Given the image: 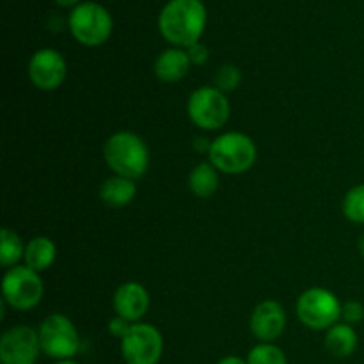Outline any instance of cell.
Returning <instances> with one entry per match:
<instances>
[{"instance_id": "cell-1", "label": "cell", "mask_w": 364, "mask_h": 364, "mask_svg": "<svg viewBox=\"0 0 364 364\" xmlns=\"http://www.w3.org/2000/svg\"><path fill=\"white\" fill-rule=\"evenodd\" d=\"M159 27L167 41L188 48L199 43L205 32V6L201 0H171L160 13Z\"/></svg>"}, {"instance_id": "cell-2", "label": "cell", "mask_w": 364, "mask_h": 364, "mask_svg": "<svg viewBox=\"0 0 364 364\" xmlns=\"http://www.w3.org/2000/svg\"><path fill=\"white\" fill-rule=\"evenodd\" d=\"M103 156L116 176L135 181L148 173L149 149L134 132H117L110 135L103 148Z\"/></svg>"}, {"instance_id": "cell-3", "label": "cell", "mask_w": 364, "mask_h": 364, "mask_svg": "<svg viewBox=\"0 0 364 364\" xmlns=\"http://www.w3.org/2000/svg\"><path fill=\"white\" fill-rule=\"evenodd\" d=\"M210 164L226 174H242L251 169L258 156L255 141L240 132H228L212 141Z\"/></svg>"}, {"instance_id": "cell-4", "label": "cell", "mask_w": 364, "mask_h": 364, "mask_svg": "<svg viewBox=\"0 0 364 364\" xmlns=\"http://www.w3.org/2000/svg\"><path fill=\"white\" fill-rule=\"evenodd\" d=\"M41 350L48 358L64 361L73 359L80 350V336L75 323L66 315L53 313L46 316L38 329Z\"/></svg>"}, {"instance_id": "cell-5", "label": "cell", "mask_w": 364, "mask_h": 364, "mask_svg": "<svg viewBox=\"0 0 364 364\" xmlns=\"http://www.w3.org/2000/svg\"><path fill=\"white\" fill-rule=\"evenodd\" d=\"M341 308L336 295L326 288H309L299 297L297 316L308 329L327 331L341 318Z\"/></svg>"}, {"instance_id": "cell-6", "label": "cell", "mask_w": 364, "mask_h": 364, "mask_svg": "<svg viewBox=\"0 0 364 364\" xmlns=\"http://www.w3.org/2000/svg\"><path fill=\"white\" fill-rule=\"evenodd\" d=\"M188 117L203 130H219L230 119L231 107L226 95L213 85L196 89L187 103Z\"/></svg>"}, {"instance_id": "cell-7", "label": "cell", "mask_w": 364, "mask_h": 364, "mask_svg": "<svg viewBox=\"0 0 364 364\" xmlns=\"http://www.w3.org/2000/svg\"><path fill=\"white\" fill-rule=\"evenodd\" d=\"M45 287L39 272L25 267H13L2 279L4 301L18 311H28L41 302Z\"/></svg>"}, {"instance_id": "cell-8", "label": "cell", "mask_w": 364, "mask_h": 364, "mask_svg": "<svg viewBox=\"0 0 364 364\" xmlns=\"http://www.w3.org/2000/svg\"><path fill=\"white\" fill-rule=\"evenodd\" d=\"M70 28L78 43L85 46H98L109 39L112 32V18L100 4L85 2L71 11Z\"/></svg>"}, {"instance_id": "cell-9", "label": "cell", "mask_w": 364, "mask_h": 364, "mask_svg": "<svg viewBox=\"0 0 364 364\" xmlns=\"http://www.w3.org/2000/svg\"><path fill=\"white\" fill-rule=\"evenodd\" d=\"M121 354L127 364H159L164 354V338L151 323H132L121 340Z\"/></svg>"}, {"instance_id": "cell-10", "label": "cell", "mask_w": 364, "mask_h": 364, "mask_svg": "<svg viewBox=\"0 0 364 364\" xmlns=\"http://www.w3.org/2000/svg\"><path fill=\"white\" fill-rule=\"evenodd\" d=\"M41 343L39 334L28 326H14L0 338V363L34 364L38 361Z\"/></svg>"}, {"instance_id": "cell-11", "label": "cell", "mask_w": 364, "mask_h": 364, "mask_svg": "<svg viewBox=\"0 0 364 364\" xmlns=\"http://www.w3.org/2000/svg\"><path fill=\"white\" fill-rule=\"evenodd\" d=\"M66 60L57 50H38L28 60V78L41 91H53L60 87L66 78Z\"/></svg>"}, {"instance_id": "cell-12", "label": "cell", "mask_w": 364, "mask_h": 364, "mask_svg": "<svg viewBox=\"0 0 364 364\" xmlns=\"http://www.w3.org/2000/svg\"><path fill=\"white\" fill-rule=\"evenodd\" d=\"M251 333L262 343H272L284 333L287 313L283 306L276 301H263L255 308L251 315Z\"/></svg>"}, {"instance_id": "cell-13", "label": "cell", "mask_w": 364, "mask_h": 364, "mask_svg": "<svg viewBox=\"0 0 364 364\" xmlns=\"http://www.w3.org/2000/svg\"><path fill=\"white\" fill-rule=\"evenodd\" d=\"M112 304L117 316L128 320L130 323H137L148 311L149 294L142 284L130 281V283H124L117 288Z\"/></svg>"}, {"instance_id": "cell-14", "label": "cell", "mask_w": 364, "mask_h": 364, "mask_svg": "<svg viewBox=\"0 0 364 364\" xmlns=\"http://www.w3.org/2000/svg\"><path fill=\"white\" fill-rule=\"evenodd\" d=\"M191 59L185 50L171 48L160 53L155 60V75L162 82L174 84L180 82L191 70Z\"/></svg>"}, {"instance_id": "cell-15", "label": "cell", "mask_w": 364, "mask_h": 364, "mask_svg": "<svg viewBox=\"0 0 364 364\" xmlns=\"http://www.w3.org/2000/svg\"><path fill=\"white\" fill-rule=\"evenodd\" d=\"M135 194H137L135 181L123 176L109 178V180L103 181L102 188H100V199L110 208L127 206L128 203L134 201Z\"/></svg>"}, {"instance_id": "cell-16", "label": "cell", "mask_w": 364, "mask_h": 364, "mask_svg": "<svg viewBox=\"0 0 364 364\" xmlns=\"http://www.w3.org/2000/svg\"><path fill=\"white\" fill-rule=\"evenodd\" d=\"M57 258V247L50 238L34 237L25 245V265L36 272L50 269Z\"/></svg>"}, {"instance_id": "cell-17", "label": "cell", "mask_w": 364, "mask_h": 364, "mask_svg": "<svg viewBox=\"0 0 364 364\" xmlns=\"http://www.w3.org/2000/svg\"><path fill=\"white\" fill-rule=\"evenodd\" d=\"M326 348L334 358H348L358 348V333L350 323H340L327 329Z\"/></svg>"}, {"instance_id": "cell-18", "label": "cell", "mask_w": 364, "mask_h": 364, "mask_svg": "<svg viewBox=\"0 0 364 364\" xmlns=\"http://www.w3.org/2000/svg\"><path fill=\"white\" fill-rule=\"evenodd\" d=\"M188 187H191L192 194L203 199L215 194L219 188V174H217L215 167L210 162L198 164L188 176Z\"/></svg>"}, {"instance_id": "cell-19", "label": "cell", "mask_w": 364, "mask_h": 364, "mask_svg": "<svg viewBox=\"0 0 364 364\" xmlns=\"http://www.w3.org/2000/svg\"><path fill=\"white\" fill-rule=\"evenodd\" d=\"M25 256V245L21 238L9 228H2L0 231V263L4 267H16Z\"/></svg>"}, {"instance_id": "cell-20", "label": "cell", "mask_w": 364, "mask_h": 364, "mask_svg": "<svg viewBox=\"0 0 364 364\" xmlns=\"http://www.w3.org/2000/svg\"><path fill=\"white\" fill-rule=\"evenodd\" d=\"M343 215L350 223L364 224V183L355 185L343 199Z\"/></svg>"}, {"instance_id": "cell-21", "label": "cell", "mask_w": 364, "mask_h": 364, "mask_svg": "<svg viewBox=\"0 0 364 364\" xmlns=\"http://www.w3.org/2000/svg\"><path fill=\"white\" fill-rule=\"evenodd\" d=\"M247 364H288V359L274 343H259L249 352Z\"/></svg>"}, {"instance_id": "cell-22", "label": "cell", "mask_w": 364, "mask_h": 364, "mask_svg": "<svg viewBox=\"0 0 364 364\" xmlns=\"http://www.w3.org/2000/svg\"><path fill=\"white\" fill-rule=\"evenodd\" d=\"M242 80V73L235 64H224L215 73V87L223 92L235 91Z\"/></svg>"}, {"instance_id": "cell-23", "label": "cell", "mask_w": 364, "mask_h": 364, "mask_svg": "<svg viewBox=\"0 0 364 364\" xmlns=\"http://www.w3.org/2000/svg\"><path fill=\"white\" fill-rule=\"evenodd\" d=\"M341 318L345 320V323H359L364 318V306L358 301H348L345 302L343 308H341Z\"/></svg>"}, {"instance_id": "cell-24", "label": "cell", "mask_w": 364, "mask_h": 364, "mask_svg": "<svg viewBox=\"0 0 364 364\" xmlns=\"http://www.w3.org/2000/svg\"><path fill=\"white\" fill-rule=\"evenodd\" d=\"M130 327H132V323L128 322V320L121 318V316H116V318H112L109 322V333L112 334V336L123 340V338L127 336L128 331H130Z\"/></svg>"}, {"instance_id": "cell-25", "label": "cell", "mask_w": 364, "mask_h": 364, "mask_svg": "<svg viewBox=\"0 0 364 364\" xmlns=\"http://www.w3.org/2000/svg\"><path fill=\"white\" fill-rule=\"evenodd\" d=\"M187 53L192 64H205L206 59H208V48L203 43H196V45L188 46Z\"/></svg>"}, {"instance_id": "cell-26", "label": "cell", "mask_w": 364, "mask_h": 364, "mask_svg": "<svg viewBox=\"0 0 364 364\" xmlns=\"http://www.w3.org/2000/svg\"><path fill=\"white\" fill-rule=\"evenodd\" d=\"M194 148L201 153H210V148H212V141H208L206 137H198L194 139Z\"/></svg>"}, {"instance_id": "cell-27", "label": "cell", "mask_w": 364, "mask_h": 364, "mask_svg": "<svg viewBox=\"0 0 364 364\" xmlns=\"http://www.w3.org/2000/svg\"><path fill=\"white\" fill-rule=\"evenodd\" d=\"M217 364H247V361H244V359L238 358V355H228V358L220 359Z\"/></svg>"}, {"instance_id": "cell-28", "label": "cell", "mask_w": 364, "mask_h": 364, "mask_svg": "<svg viewBox=\"0 0 364 364\" xmlns=\"http://www.w3.org/2000/svg\"><path fill=\"white\" fill-rule=\"evenodd\" d=\"M55 2L59 4V6H63V7H70V6H75L78 0H55Z\"/></svg>"}, {"instance_id": "cell-29", "label": "cell", "mask_w": 364, "mask_h": 364, "mask_svg": "<svg viewBox=\"0 0 364 364\" xmlns=\"http://www.w3.org/2000/svg\"><path fill=\"white\" fill-rule=\"evenodd\" d=\"M359 251H361V256L364 258V235L361 237V242H359Z\"/></svg>"}, {"instance_id": "cell-30", "label": "cell", "mask_w": 364, "mask_h": 364, "mask_svg": "<svg viewBox=\"0 0 364 364\" xmlns=\"http://www.w3.org/2000/svg\"><path fill=\"white\" fill-rule=\"evenodd\" d=\"M53 364H77L73 361V359H64V361H57V363H53Z\"/></svg>"}]
</instances>
